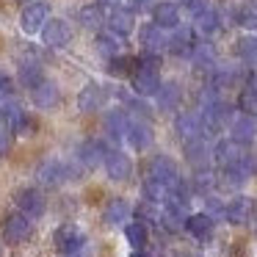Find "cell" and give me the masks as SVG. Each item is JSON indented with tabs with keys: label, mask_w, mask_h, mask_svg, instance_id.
I'll return each instance as SVG.
<instances>
[{
	"label": "cell",
	"mask_w": 257,
	"mask_h": 257,
	"mask_svg": "<svg viewBox=\"0 0 257 257\" xmlns=\"http://www.w3.org/2000/svg\"><path fill=\"white\" fill-rule=\"evenodd\" d=\"M161 58L158 56H141L136 61V69H133V89L139 97H150V94H158L161 89Z\"/></svg>",
	"instance_id": "6da1fadb"
},
{
	"label": "cell",
	"mask_w": 257,
	"mask_h": 257,
	"mask_svg": "<svg viewBox=\"0 0 257 257\" xmlns=\"http://www.w3.org/2000/svg\"><path fill=\"white\" fill-rule=\"evenodd\" d=\"M53 243H56V249L61 251L64 257H75V254H83V249H86V235L80 232L75 224H64V227L56 229V235H53Z\"/></svg>",
	"instance_id": "7a4b0ae2"
},
{
	"label": "cell",
	"mask_w": 257,
	"mask_h": 257,
	"mask_svg": "<svg viewBox=\"0 0 257 257\" xmlns=\"http://www.w3.org/2000/svg\"><path fill=\"white\" fill-rule=\"evenodd\" d=\"M147 180H152V183L163 185V188H174V185L180 183V174H177V166H174L172 158L166 155H155L150 161V166H147Z\"/></svg>",
	"instance_id": "3957f363"
},
{
	"label": "cell",
	"mask_w": 257,
	"mask_h": 257,
	"mask_svg": "<svg viewBox=\"0 0 257 257\" xmlns=\"http://www.w3.org/2000/svg\"><path fill=\"white\" fill-rule=\"evenodd\" d=\"M174 130L177 136L188 144V141H196V139H205V124H202V116L196 111H183L177 113L174 119Z\"/></svg>",
	"instance_id": "277c9868"
},
{
	"label": "cell",
	"mask_w": 257,
	"mask_h": 257,
	"mask_svg": "<svg viewBox=\"0 0 257 257\" xmlns=\"http://www.w3.org/2000/svg\"><path fill=\"white\" fill-rule=\"evenodd\" d=\"M47 20H50V6L47 3H31V6H25L23 17H20V28L25 34H42Z\"/></svg>",
	"instance_id": "5b68a950"
},
{
	"label": "cell",
	"mask_w": 257,
	"mask_h": 257,
	"mask_svg": "<svg viewBox=\"0 0 257 257\" xmlns=\"http://www.w3.org/2000/svg\"><path fill=\"white\" fill-rule=\"evenodd\" d=\"M75 169L72 166H67V163H61V161H47L45 166L39 169V183L42 185H50V188H56V185H61V183H67V180H72L75 177Z\"/></svg>",
	"instance_id": "8992f818"
},
{
	"label": "cell",
	"mask_w": 257,
	"mask_h": 257,
	"mask_svg": "<svg viewBox=\"0 0 257 257\" xmlns=\"http://www.w3.org/2000/svg\"><path fill=\"white\" fill-rule=\"evenodd\" d=\"M102 166H105V172H108V177L113 180V183H124V180L133 174V161H130L124 152H119V150H113V152H108L105 155V161H102Z\"/></svg>",
	"instance_id": "52a82bcc"
},
{
	"label": "cell",
	"mask_w": 257,
	"mask_h": 257,
	"mask_svg": "<svg viewBox=\"0 0 257 257\" xmlns=\"http://www.w3.org/2000/svg\"><path fill=\"white\" fill-rule=\"evenodd\" d=\"M3 238L9 243H25L31 238V218L23 216V213H12L3 221Z\"/></svg>",
	"instance_id": "ba28073f"
},
{
	"label": "cell",
	"mask_w": 257,
	"mask_h": 257,
	"mask_svg": "<svg viewBox=\"0 0 257 257\" xmlns=\"http://www.w3.org/2000/svg\"><path fill=\"white\" fill-rule=\"evenodd\" d=\"M185 161L196 169V172H207L213 161V147L207 144L205 139H196V141H188L185 144Z\"/></svg>",
	"instance_id": "9c48e42d"
},
{
	"label": "cell",
	"mask_w": 257,
	"mask_h": 257,
	"mask_svg": "<svg viewBox=\"0 0 257 257\" xmlns=\"http://www.w3.org/2000/svg\"><path fill=\"white\" fill-rule=\"evenodd\" d=\"M257 172V163L251 155H243L235 166L224 169V185H232V188H238V185H243L246 180H251Z\"/></svg>",
	"instance_id": "30bf717a"
},
{
	"label": "cell",
	"mask_w": 257,
	"mask_h": 257,
	"mask_svg": "<svg viewBox=\"0 0 257 257\" xmlns=\"http://www.w3.org/2000/svg\"><path fill=\"white\" fill-rule=\"evenodd\" d=\"M229 139L235 141V144H251V141L257 139V122L254 116H246V113H238V116H232V122H229Z\"/></svg>",
	"instance_id": "8fae6325"
},
{
	"label": "cell",
	"mask_w": 257,
	"mask_h": 257,
	"mask_svg": "<svg viewBox=\"0 0 257 257\" xmlns=\"http://www.w3.org/2000/svg\"><path fill=\"white\" fill-rule=\"evenodd\" d=\"M243 155H246V150L240 144H235L232 139H224V141H218V144L213 147V161H216L221 169L235 166V163H238Z\"/></svg>",
	"instance_id": "7c38bea8"
},
{
	"label": "cell",
	"mask_w": 257,
	"mask_h": 257,
	"mask_svg": "<svg viewBox=\"0 0 257 257\" xmlns=\"http://www.w3.org/2000/svg\"><path fill=\"white\" fill-rule=\"evenodd\" d=\"M17 205H20V213L28 218H39L45 213V196H42L39 188H23L17 194Z\"/></svg>",
	"instance_id": "4fadbf2b"
},
{
	"label": "cell",
	"mask_w": 257,
	"mask_h": 257,
	"mask_svg": "<svg viewBox=\"0 0 257 257\" xmlns=\"http://www.w3.org/2000/svg\"><path fill=\"white\" fill-rule=\"evenodd\" d=\"M42 39H45L47 47H64L69 45V39H72V31H69V25L64 23V20H47V25L42 28Z\"/></svg>",
	"instance_id": "5bb4252c"
},
{
	"label": "cell",
	"mask_w": 257,
	"mask_h": 257,
	"mask_svg": "<svg viewBox=\"0 0 257 257\" xmlns=\"http://www.w3.org/2000/svg\"><path fill=\"white\" fill-rule=\"evenodd\" d=\"M105 100H108V94H105L102 86L86 83L83 89H80V94H78V108L86 111V113H91V111H100V108L105 105Z\"/></svg>",
	"instance_id": "9a60e30c"
},
{
	"label": "cell",
	"mask_w": 257,
	"mask_h": 257,
	"mask_svg": "<svg viewBox=\"0 0 257 257\" xmlns=\"http://www.w3.org/2000/svg\"><path fill=\"white\" fill-rule=\"evenodd\" d=\"M141 47H144L147 56H161L163 47H169V36L163 34L158 25H144L141 28Z\"/></svg>",
	"instance_id": "2e32d148"
},
{
	"label": "cell",
	"mask_w": 257,
	"mask_h": 257,
	"mask_svg": "<svg viewBox=\"0 0 257 257\" xmlns=\"http://www.w3.org/2000/svg\"><path fill=\"white\" fill-rule=\"evenodd\" d=\"M136 28V14L130 9H113L108 14V31L113 36H130Z\"/></svg>",
	"instance_id": "e0dca14e"
},
{
	"label": "cell",
	"mask_w": 257,
	"mask_h": 257,
	"mask_svg": "<svg viewBox=\"0 0 257 257\" xmlns=\"http://www.w3.org/2000/svg\"><path fill=\"white\" fill-rule=\"evenodd\" d=\"M152 20L161 31H177L180 28V9L174 6V3H158L155 9H152Z\"/></svg>",
	"instance_id": "ac0fdd59"
},
{
	"label": "cell",
	"mask_w": 257,
	"mask_h": 257,
	"mask_svg": "<svg viewBox=\"0 0 257 257\" xmlns=\"http://www.w3.org/2000/svg\"><path fill=\"white\" fill-rule=\"evenodd\" d=\"M124 141H127L133 150H147V147L152 144L150 122H136V119H130V127H127V133H124Z\"/></svg>",
	"instance_id": "d6986e66"
},
{
	"label": "cell",
	"mask_w": 257,
	"mask_h": 257,
	"mask_svg": "<svg viewBox=\"0 0 257 257\" xmlns=\"http://www.w3.org/2000/svg\"><path fill=\"white\" fill-rule=\"evenodd\" d=\"M105 147L100 144V141H86V144L78 147V161L80 166L86 169H94V166H102V161H105Z\"/></svg>",
	"instance_id": "ffe728a7"
},
{
	"label": "cell",
	"mask_w": 257,
	"mask_h": 257,
	"mask_svg": "<svg viewBox=\"0 0 257 257\" xmlns=\"http://www.w3.org/2000/svg\"><path fill=\"white\" fill-rule=\"evenodd\" d=\"M31 100H34L36 108H53L58 102V89L53 80H42V83H36L34 89H31Z\"/></svg>",
	"instance_id": "44dd1931"
},
{
	"label": "cell",
	"mask_w": 257,
	"mask_h": 257,
	"mask_svg": "<svg viewBox=\"0 0 257 257\" xmlns=\"http://www.w3.org/2000/svg\"><path fill=\"white\" fill-rule=\"evenodd\" d=\"M249 213H251V202L246 196H235L224 205V218L229 224H246L249 221Z\"/></svg>",
	"instance_id": "7402d4cb"
},
{
	"label": "cell",
	"mask_w": 257,
	"mask_h": 257,
	"mask_svg": "<svg viewBox=\"0 0 257 257\" xmlns=\"http://www.w3.org/2000/svg\"><path fill=\"white\" fill-rule=\"evenodd\" d=\"M213 227H216V224H213V218L207 216V213H194V216L185 218V229H188L196 240L213 238Z\"/></svg>",
	"instance_id": "603a6c76"
},
{
	"label": "cell",
	"mask_w": 257,
	"mask_h": 257,
	"mask_svg": "<svg viewBox=\"0 0 257 257\" xmlns=\"http://www.w3.org/2000/svg\"><path fill=\"white\" fill-rule=\"evenodd\" d=\"M127 127H130V113H127V111H122V108H113V111H108V116H105V130H108V136H111L113 141L124 139Z\"/></svg>",
	"instance_id": "cb8c5ba5"
},
{
	"label": "cell",
	"mask_w": 257,
	"mask_h": 257,
	"mask_svg": "<svg viewBox=\"0 0 257 257\" xmlns=\"http://www.w3.org/2000/svg\"><path fill=\"white\" fill-rule=\"evenodd\" d=\"M155 100H158V108H161V111H177L180 100H183V91H180L177 83H161Z\"/></svg>",
	"instance_id": "d4e9b609"
},
{
	"label": "cell",
	"mask_w": 257,
	"mask_h": 257,
	"mask_svg": "<svg viewBox=\"0 0 257 257\" xmlns=\"http://www.w3.org/2000/svg\"><path fill=\"white\" fill-rule=\"evenodd\" d=\"M102 218H105V224H111V227H122V224L130 221V205L124 199H111L105 207V213H102Z\"/></svg>",
	"instance_id": "484cf974"
},
{
	"label": "cell",
	"mask_w": 257,
	"mask_h": 257,
	"mask_svg": "<svg viewBox=\"0 0 257 257\" xmlns=\"http://www.w3.org/2000/svg\"><path fill=\"white\" fill-rule=\"evenodd\" d=\"M194 45H196L194 36H191V31H185V28H177L174 36L169 39V50H172L174 56H191Z\"/></svg>",
	"instance_id": "4316f807"
},
{
	"label": "cell",
	"mask_w": 257,
	"mask_h": 257,
	"mask_svg": "<svg viewBox=\"0 0 257 257\" xmlns=\"http://www.w3.org/2000/svg\"><path fill=\"white\" fill-rule=\"evenodd\" d=\"M124 238H127V243L133 246L136 251H144L147 238H150V232H147V224H141V221L127 224V227H124Z\"/></svg>",
	"instance_id": "83f0119b"
},
{
	"label": "cell",
	"mask_w": 257,
	"mask_h": 257,
	"mask_svg": "<svg viewBox=\"0 0 257 257\" xmlns=\"http://www.w3.org/2000/svg\"><path fill=\"white\" fill-rule=\"evenodd\" d=\"M119 36H113L111 31H102V34H97V53H100L102 58H108V61H111V58H116L119 56Z\"/></svg>",
	"instance_id": "f1b7e54d"
},
{
	"label": "cell",
	"mask_w": 257,
	"mask_h": 257,
	"mask_svg": "<svg viewBox=\"0 0 257 257\" xmlns=\"http://www.w3.org/2000/svg\"><path fill=\"white\" fill-rule=\"evenodd\" d=\"M78 17H80V25H83V28H89V31H100L102 23H105V14H102L100 6H86V9H80Z\"/></svg>",
	"instance_id": "f546056e"
},
{
	"label": "cell",
	"mask_w": 257,
	"mask_h": 257,
	"mask_svg": "<svg viewBox=\"0 0 257 257\" xmlns=\"http://www.w3.org/2000/svg\"><path fill=\"white\" fill-rule=\"evenodd\" d=\"M218 28H221V17H218V12H213V9H207L205 14L196 17V31H199L202 36H213Z\"/></svg>",
	"instance_id": "4dcf8cb0"
},
{
	"label": "cell",
	"mask_w": 257,
	"mask_h": 257,
	"mask_svg": "<svg viewBox=\"0 0 257 257\" xmlns=\"http://www.w3.org/2000/svg\"><path fill=\"white\" fill-rule=\"evenodd\" d=\"M42 80H45V75H42L39 64L28 61V64H23V67H20V83H23L25 89H34V86L42 83Z\"/></svg>",
	"instance_id": "1f68e13d"
},
{
	"label": "cell",
	"mask_w": 257,
	"mask_h": 257,
	"mask_svg": "<svg viewBox=\"0 0 257 257\" xmlns=\"http://www.w3.org/2000/svg\"><path fill=\"white\" fill-rule=\"evenodd\" d=\"M235 53H238L243 61L257 64V36H240V39L235 42Z\"/></svg>",
	"instance_id": "d6a6232c"
},
{
	"label": "cell",
	"mask_w": 257,
	"mask_h": 257,
	"mask_svg": "<svg viewBox=\"0 0 257 257\" xmlns=\"http://www.w3.org/2000/svg\"><path fill=\"white\" fill-rule=\"evenodd\" d=\"M238 23L243 28H257V0H243L238 9Z\"/></svg>",
	"instance_id": "836d02e7"
},
{
	"label": "cell",
	"mask_w": 257,
	"mask_h": 257,
	"mask_svg": "<svg viewBox=\"0 0 257 257\" xmlns=\"http://www.w3.org/2000/svg\"><path fill=\"white\" fill-rule=\"evenodd\" d=\"M136 69V58H127V56H116L108 61V75H113V78H124V75H130Z\"/></svg>",
	"instance_id": "e575fe53"
},
{
	"label": "cell",
	"mask_w": 257,
	"mask_h": 257,
	"mask_svg": "<svg viewBox=\"0 0 257 257\" xmlns=\"http://www.w3.org/2000/svg\"><path fill=\"white\" fill-rule=\"evenodd\" d=\"M191 56H194L196 67H213V47L207 45V42H196Z\"/></svg>",
	"instance_id": "d590c367"
},
{
	"label": "cell",
	"mask_w": 257,
	"mask_h": 257,
	"mask_svg": "<svg viewBox=\"0 0 257 257\" xmlns=\"http://www.w3.org/2000/svg\"><path fill=\"white\" fill-rule=\"evenodd\" d=\"M238 108L246 113V116H254L257 113V91L246 86V89L240 91V97H238Z\"/></svg>",
	"instance_id": "8d00e7d4"
},
{
	"label": "cell",
	"mask_w": 257,
	"mask_h": 257,
	"mask_svg": "<svg viewBox=\"0 0 257 257\" xmlns=\"http://www.w3.org/2000/svg\"><path fill=\"white\" fill-rule=\"evenodd\" d=\"M213 174L210 172H196L194 180H191V194H207V191L213 188Z\"/></svg>",
	"instance_id": "74e56055"
},
{
	"label": "cell",
	"mask_w": 257,
	"mask_h": 257,
	"mask_svg": "<svg viewBox=\"0 0 257 257\" xmlns=\"http://www.w3.org/2000/svg\"><path fill=\"white\" fill-rule=\"evenodd\" d=\"M136 216H139V221L144 224V221H161V210H158L152 202H141L139 207H136Z\"/></svg>",
	"instance_id": "f35d334b"
},
{
	"label": "cell",
	"mask_w": 257,
	"mask_h": 257,
	"mask_svg": "<svg viewBox=\"0 0 257 257\" xmlns=\"http://www.w3.org/2000/svg\"><path fill=\"white\" fill-rule=\"evenodd\" d=\"M183 6L188 14H194V20L199 17V14H205L207 9H210V0H183Z\"/></svg>",
	"instance_id": "ab89813d"
},
{
	"label": "cell",
	"mask_w": 257,
	"mask_h": 257,
	"mask_svg": "<svg viewBox=\"0 0 257 257\" xmlns=\"http://www.w3.org/2000/svg\"><path fill=\"white\" fill-rule=\"evenodd\" d=\"M158 3L155 0H130V12H152V9H155Z\"/></svg>",
	"instance_id": "60d3db41"
},
{
	"label": "cell",
	"mask_w": 257,
	"mask_h": 257,
	"mask_svg": "<svg viewBox=\"0 0 257 257\" xmlns=\"http://www.w3.org/2000/svg\"><path fill=\"white\" fill-rule=\"evenodd\" d=\"M12 91V80H9V75L0 69V94H9Z\"/></svg>",
	"instance_id": "b9f144b4"
},
{
	"label": "cell",
	"mask_w": 257,
	"mask_h": 257,
	"mask_svg": "<svg viewBox=\"0 0 257 257\" xmlns=\"http://www.w3.org/2000/svg\"><path fill=\"white\" fill-rule=\"evenodd\" d=\"M97 6H100V9H111V12H113V9H122V0H97Z\"/></svg>",
	"instance_id": "7bdbcfd3"
},
{
	"label": "cell",
	"mask_w": 257,
	"mask_h": 257,
	"mask_svg": "<svg viewBox=\"0 0 257 257\" xmlns=\"http://www.w3.org/2000/svg\"><path fill=\"white\" fill-rule=\"evenodd\" d=\"M130 257H147V254H144V251H133Z\"/></svg>",
	"instance_id": "ee69618b"
},
{
	"label": "cell",
	"mask_w": 257,
	"mask_h": 257,
	"mask_svg": "<svg viewBox=\"0 0 257 257\" xmlns=\"http://www.w3.org/2000/svg\"><path fill=\"white\" fill-rule=\"evenodd\" d=\"M188 257H202V254H188Z\"/></svg>",
	"instance_id": "f6af8a7d"
},
{
	"label": "cell",
	"mask_w": 257,
	"mask_h": 257,
	"mask_svg": "<svg viewBox=\"0 0 257 257\" xmlns=\"http://www.w3.org/2000/svg\"><path fill=\"white\" fill-rule=\"evenodd\" d=\"M75 257H83V254H75Z\"/></svg>",
	"instance_id": "bcb514c9"
}]
</instances>
